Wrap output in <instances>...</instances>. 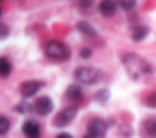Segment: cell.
<instances>
[{"label":"cell","instance_id":"16","mask_svg":"<svg viewBox=\"0 0 156 138\" xmlns=\"http://www.w3.org/2000/svg\"><path fill=\"white\" fill-rule=\"evenodd\" d=\"M109 97H111V93H109V89H107V88H103V89H99L98 93L95 94V99L98 100L99 104H107Z\"/></svg>","mask_w":156,"mask_h":138},{"label":"cell","instance_id":"21","mask_svg":"<svg viewBox=\"0 0 156 138\" xmlns=\"http://www.w3.org/2000/svg\"><path fill=\"white\" fill-rule=\"evenodd\" d=\"M80 58H90L91 57V49L88 47H84V49H80Z\"/></svg>","mask_w":156,"mask_h":138},{"label":"cell","instance_id":"19","mask_svg":"<svg viewBox=\"0 0 156 138\" xmlns=\"http://www.w3.org/2000/svg\"><path fill=\"white\" fill-rule=\"evenodd\" d=\"M93 3H95V0H77V5L82 10H90L93 6Z\"/></svg>","mask_w":156,"mask_h":138},{"label":"cell","instance_id":"17","mask_svg":"<svg viewBox=\"0 0 156 138\" xmlns=\"http://www.w3.org/2000/svg\"><path fill=\"white\" fill-rule=\"evenodd\" d=\"M10 127H11L10 119H8L6 116H0V136L5 135V133H8Z\"/></svg>","mask_w":156,"mask_h":138},{"label":"cell","instance_id":"20","mask_svg":"<svg viewBox=\"0 0 156 138\" xmlns=\"http://www.w3.org/2000/svg\"><path fill=\"white\" fill-rule=\"evenodd\" d=\"M8 35H10V29H8V25L0 22V39H5Z\"/></svg>","mask_w":156,"mask_h":138},{"label":"cell","instance_id":"1","mask_svg":"<svg viewBox=\"0 0 156 138\" xmlns=\"http://www.w3.org/2000/svg\"><path fill=\"white\" fill-rule=\"evenodd\" d=\"M123 66L128 72V76L133 80H144L153 72L151 64L145 58H142L140 55L133 53V52L123 55Z\"/></svg>","mask_w":156,"mask_h":138},{"label":"cell","instance_id":"18","mask_svg":"<svg viewBox=\"0 0 156 138\" xmlns=\"http://www.w3.org/2000/svg\"><path fill=\"white\" fill-rule=\"evenodd\" d=\"M30 108H32L30 104L27 102V100H22L19 105H16V112L21 113V115H24V113H27V112H30Z\"/></svg>","mask_w":156,"mask_h":138},{"label":"cell","instance_id":"12","mask_svg":"<svg viewBox=\"0 0 156 138\" xmlns=\"http://www.w3.org/2000/svg\"><path fill=\"white\" fill-rule=\"evenodd\" d=\"M150 33V29L148 27H144V25H137V29L133 32V41L139 42V41H144L147 36Z\"/></svg>","mask_w":156,"mask_h":138},{"label":"cell","instance_id":"23","mask_svg":"<svg viewBox=\"0 0 156 138\" xmlns=\"http://www.w3.org/2000/svg\"><path fill=\"white\" fill-rule=\"evenodd\" d=\"M57 138H73V135H71V133H66V132H63V133H58Z\"/></svg>","mask_w":156,"mask_h":138},{"label":"cell","instance_id":"2","mask_svg":"<svg viewBox=\"0 0 156 138\" xmlns=\"http://www.w3.org/2000/svg\"><path fill=\"white\" fill-rule=\"evenodd\" d=\"M74 79L79 83L84 85H95L103 79V72L93 66H80L74 71Z\"/></svg>","mask_w":156,"mask_h":138},{"label":"cell","instance_id":"13","mask_svg":"<svg viewBox=\"0 0 156 138\" xmlns=\"http://www.w3.org/2000/svg\"><path fill=\"white\" fill-rule=\"evenodd\" d=\"M144 130L150 138H156V118L147 119L144 123Z\"/></svg>","mask_w":156,"mask_h":138},{"label":"cell","instance_id":"14","mask_svg":"<svg viewBox=\"0 0 156 138\" xmlns=\"http://www.w3.org/2000/svg\"><path fill=\"white\" fill-rule=\"evenodd\" d=\"M11 69L13 66H11L10 60L5 57H0V77H8L11 74Z\"/></svg>","mask_w":156,"mask_h":138},{"label":"cell","instance_id":"22","mask_svg":"<svg viewBox=\"0 0 156 138\" xmlns=\"http://www.w3.org/2000/svg\"><path fill=\"white\" fill-rule=\"evenodd\" d=\"M147 105L148 107H156V93H153L148 99H147Z\"/></svg>","mask_w":156,"mask_h":138},{"label":"cell","instance_id":"7","mask_svg":"<svg viewBox=\"0 0 156 138\" xmlns=\"http://www.w3.org/2000/svg\"><path fill=\"white\" fill-rule=\"evenodd\" d=\"M35 112L38 113L40 116H48L51 112H52V108H54V104H52V99L48 97V96H41L35 100Z\"/></svg>","mask_w":156,"mask_h":138},{"label":"cell","instance_id":"10","mask_svg":"<svg viewBox=\"0 0 156 138\" xmlns=\"http://www.w3.org/2000/svg\"><path fill=\"white\" fill-rule=\"evenodd\" d=\"M76 29L79 33H82L84 36H87V38H96L98 36V32L95 30V27L88 24V22H84V21H80L76 24Z\"/></svg>","mask_w":156,"mask_h":138},{"label":"cell","instance_id":"15","mask_svg":"<svg viewBox=\"0 0 156 138\" xmlns=\"http://www.w3.org/2000/svg\"><path fill=\"white\" fill-rule=\"evenodd\" d=\"M115 2L125 11H133L134 8L137 6V0H115Z\"/></svg>","mask_w":156,"mask_h":138},{"label":"cell","instance_id":"5","mask_svg":"<svg viewBox=\"0 0 156 138\" xmlns=\"http://www.w3.org/2000/svg\"><path fill=\"white\" fill-rule=\"evenodd\" d=\"M76 116H77V108L76 107H66V108H63L62 112H58L55 115L52 123H54L55 127H66L74 121Z\"/></svg>","mask_w":156,"mask_h":138},{"label":"cell","instance_id":"9","mask_svg":"<svg viewBox=\"0 0 156 138\" xmlns=\"http://www.w3.org/2000/svg\"><path fill=\"white\" fill-rule=\"evenodd\" d=\"M99 13L104 17H112L117 13V2L115 0H101L99 2Z\"/></svg>","mask_w":156,"mask_h":138},{"label":"cell","instance_id":"4","mask_svg":"<svg viewBox=\"0 0 156 138\" xmlns=\"http://www.w3.org/2000/svg\"><path fill=\"white\" fill-rule=\"evenodd\" d=\"M109 124L103 118H91L87 124V133L84 138H106Z\"/></svg>","mask_w":156,"mask_h":138},{"label":"cell","instance_id":"8","mask_svg":"<svg viewBox=\"0 0 156 138\" xmlns=\"http://www.w3.org/2000/svg\"><path fill=\"white\" fill-rule=\"evenodd\" d=\"M22 132L27 138H40L41 135V127L40 124L36 121H32V119H29V121H25L22 124Z\"/></svg>","mask_w":156,"mask_h":138},{"label":"cell","instance_id":"3","mask_svg":"<svg viewBox=\"0 0 156 138\" xmlns=\"http://www.w3.org/2000/svg\"><path fill=\"white\" fill-rule=\"evenodd\" d=\"M44 52L51 60H57V61H65L71 57L69 47L62 41H49L44 47Z\"/></svg>","mask_w":156,"mask_h":138},{"label":"cell","instance_id":"6","mask_svg":"<svg viewBox=\"0 0 156 138\" xmlns=\"http://www.w3.org/2000/svg\"><path fill=\"white\" fill-rule=\"evenodd\" d=\"M43 86H44V82H41V80H27V82H22L21 83L19 91H21V96L24 99H29V97L35 96Z\"/></svg>","mask_w":156,"mask_h":138},{"label":"cell","instance_id":"11","mask_svg":"<svg viewBox=\"0 0 156 138\" xmlns=\"http://www.w3.org/2000/svg\"><path fill=\"white\" fill-rule=\"evenodd\" d=\"M66 97L69 100H74V102H80L84 99V93H82V88H79L77 85H69L66 89Z\"/></svg>","mask_w":156,"mask_h":138},{"label":"cell","instance_id":"24","mask_svg":"<svg viewBox=\"0 0 156 138\" xmlns=\"http://www.w3.org/2000/svg\"><path fill=\"white\" fill-rule=\"evenodd\" d=\"M0 16H2V8H0Z\"/></svg>","mask_w":156,"mask_h":138}]
</instances>
